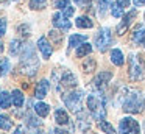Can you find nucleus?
I'll use <instances>...</instances> for the list:
<instances>
[{"label":"nucleus","instance_id":"obj_4","mask_svg":"<svg viewBox=\"0 0 145 134\" xmlns=\"http://www.w3.org/2000/svg\"><path fill=\"white\" fill-rule=\"evenodd\" d=\"M63 100L66 103V106L72 112L80 114L81 112V103H83V90H69V92L63 93Z\"/></svg>","mask_w":145,"mask_h":134},{"label":"nucleus","instance_id":"obj_33","mask_svg":"<svg viewBox=\"0 0 145 134\" xmlns=\"http://www.w3.org/2000/svg\"><path fill=\"white\" fill-rule=\"evenodd\" d=\"M73 12H75V8H73V6H67V8H64L63 9V14L66 16V17H70V16H73Z\"/></svg>","mask_w":145,"mask_h":134},{"label":"nucleus","instance_id":"obj_43","mask_svg":"<svg viewBox=\"0 0 145 134\" xmlns=\"http://www.w3.org/2000/svg\"><path fill=\"white\" fill-rule=\"evenodd\" d=\"M0 2H5V0H0Z\"/></svg>","mask_w":145,"mask_h":134},{"label":"nucleus","instance_id":"obj_28","mask_svg":"<svg viewBox=\"0 0 145 134\" xmlns=\"http://www.w3.org/2000/svg\"><path fill=\"white\" fill-rule=\"evenodd\" d=\"M47 6V0H30V8L33 9H42Z\"/></svg>","mask_w":145,"mask_h":134},{"label":"nucleus","instance_id":"obj_34","mask_svg":"<svg viewBox=\"0 0 145 134\" xmlns=\"http://www.w3.org/2000/svg\"><path fill=\"white\" fill-rule=\"evenodd\" d=\"M5 33H7V20L0 19V36H3Z\"/></svg>","mask_w":145,"mask_h":134},{"label":"nucleus","instance_id":"obj_37","mask_svg":"<svg viewBox=\"0 0 145 134\" xmlns=\"http://www.w3.org/2000/svg\"><path fill=\"white\" fill-rule=\"evenodd\" d=\"M117 3H119L122 8H128L129 6V0H117Z\"/></svg>","mask_w":145,"mask_h":134},{"label":"nucleus","instance_id":"obj_6","mask_svg":"<svg viewBox=\"0 0 145 134\" xmlns=\"http://www.w3.org/2000/svg\"><path fill=\"white\" fill-rule=\"evenodd\" d=\"M112 44V34H111L109 28H101L95 36V45H97L98 52H105L108 47Z\"/></svg>","mask_w":145,"mask_h":134},{"label":"nucleus","instance_id":"obj_39","mask_svg":"<svg viewBox=\"0 0 145 134\" xmlns=\"http://www.w3.org/2000/svg\"><path fill=\"white\" fill-rule=\"evenodd\" d=\"M133 3H134V6H142L145 5V0H133Z\"/></svg>","mask_w":145,"mask_h":134},{"label":"nucleus","instance_id":"obj_46","mask_svg":"<svg viewBox=\"0 0 145 134\" xmlns=\"http://www.w3.org/2000/svg\"><path fill=\"white\" fill-rule=\"evenodd\" d=\"M0 75H2V73H0Z\"/></svg>","mask_w":145,"mask_h":134},{"label":"nucleus","instance_id":"obj_13","mask_svg":"<svg viewBox=\"0 0 145 134\" xmlns=\"http://www.w3.org/2000/svg\"><path fill=\"white\" fill-rule=\"evenodd\" d=\"M38 48L41 50V53H42V56H44L45 59H48L52 56V47H50V44H48V41L45 39V37H39L38 39Z\"/></svg>","mask_w":145,"mask_h":134},{"label":"nucleus","instance_id":"obj_12","mask_svg":"<svg viewBox=\"0 0 145 134\" xmlns=\"http://www.w3.org/2000/svg\"><path fill=\"white\" fill-rule=\"evenodd\" d=\"M48 87H50V83L47 80H41L36 86V90H35V97L38 100H42L47 97V92H48Z\"/></svg>","mask_w":145,"mask_h":134},{"label":"nucleus","instance_id":"obj_25","mask_svg":"<svg viewBox=\"0 0 145 134\" xmlns=\"http://www.w3.org/2000/svg\"><path fill=\"white\" fill-rule=\"evenodd\" d=\"M98 126H100V129L103 131V133H106V134H114V133H116L114 128H112V125L108 123L106 120H100V122H98Z\"/></svg>","mask_w":145,"mask_h":134},{"label":"nucleus","instance_id":"obj_44","mask_svg":"<svg viewBox=\"0 0 145 134\" xmlns=\"http://www.w3.org/2000/svg\"><path fill=\"white\" fill-rule=\"evenodd\" d=\"M13 2H17V0H13Z\"/></svg>","mask_w":145,"mask_h":134},{"label":"nucleus","instance_id":"obj_3","mask_svg":"<svg viewBox=\"0 0 145 134\" xmlns=\"http://www.w3.org/2000/svg\"><path fill=\"white\" fill-rule=\"evenodd\" d=\"M128 73L133 81H140L145 78V62L140 56L129 55L128 58Z\"/></svg>","mask_w":145,"mask_h":134},{"label":"nucleus","instance_id":"obj_5","mask_svg":"<svg viewBox=\"0 0 145 134\" xmlns=\"http://www.w3.org/2000/svg\"><path fill=\"white\" fill-rule=\"evenodd\" d=\"M39 67V62L35 56V52H33V47H28L24 53V58H22V72L27 73L28 76H33L36 73Z\"/></svg>","mask_w":145,"mask_h":134},{"label":"nucleus","instance_id":"obj_8","mask_svg":"<svg viewBox=\"0 0 145 134\" xmlns=\"http://www.w3.org/2000/svg\"><path fill=\"white\" fill-rule=\"evenodd\" d=\"M75 86H76L75 75H73L72 72L66 70L63 73V76H61V80L58 81V90L63 92V93H66V92H69V90H72Z\"/></svg>","mask_w":145,"mask_h":134},{"label":"nucleus","instance_id":"obj_30","mask_svg":"<svg viewBox=\"0 0 145 134\" xmlns=\"http://www.w3.org/2000/svg\"><path fill=\"white\" fill-rule=\"evenodd\" d=\"M83 69H84L86 72L95 70V61H94V59H88V61H84V64H83Z\"/></svg>","mask_w":145,"mask_h":134},{"label":"nucleus","instance_id":"obj_38","mask_svg":"<svg viewBox=\"0 0 145 134\" xmlns=\"http://www.w3.org/2000/svg\"><path fill=\"white\" fill-rule=\"evenodd\" d=\"M13 134H25V133H24V126H22V125H19V126L16 128V131H14Z\"/></svg>","mask_w":145,"mask_h":134},{"label":"nucleus","instance_id":"obj_11","mask_svg":"<svg viewBox=\"0 0 145 134\" xmlns=\"http://www.w3.org/2000/svg\"><path fill=\"white\" fill-rule=\"evenodd\" d=\"M53 27L59 28V30H69L70 28V22L67 20V17L63 12H55L53 14Z\"/></svg>","mask_w":145,"mask_h":134},{"label":"nucleus","instance_id":"obj_41","mask_svg":"<svg viewBox=\"0 0 145 134\" xmlns=\"http://www.w3.org/2000/svg\"><path fill=\"white\" fill-rule=\"evenodd\" d=\"M50 134H64V131H61V129H52Z\"/></svg>","mask_w":145,"mask_h":134},{"label":"nucleus","instance_id":"obj_16","mask_svg":"<svg viewBox=\"0 0 145 134\" xmlns=\"http://www.w3.org/2000/svg\"><path fill=\"white\" fill-rule=\"evenodd\" d=\"M86 41H88V36H84V34H72L69 37V45L70 47H80Z\"/></svg>","mask_w":145,"mask_h":134},{"label":"nucleus","instance_id":"obj_9","mask_svg":"<svg viewBox=\"0 0 145 134\" xmlns=\"http://www.w3.org/2000/svg\"><path fill=\"white\" fill-rule=\"evenodd\" d=\"M111 78H112V73H111V72H100V73L94 78L92 86H94V89H97V90H100V92H101V90L106 87V84L109 83Z\"/></svg>","mask_w":145,"mask_h":134},{"label":"nucleus","instance_id":"obj_22","mask_svg":"<svg viewBox=\"0 0 145 134\" xmlns=\"http://www.w3.org/2000/svg\"><path fill=\"white\" fill-rule=\"evenodd\" d=\"M92 52V47H91V44H81V45L76 48V56L78 58H83V56H88L89 53Z\"/></svg>","mask_w":145,"mask_h":134},{"label":"nucleus","instance_id":"obj_27","mask_svg":"<svg viewBox=\"0 0 145 134\" xmlns=\"http://www.w3.org/2000/svg\"><path fill=\"white\" fill-rule=\"evenodd\" d=\"M0 128L5 131L11 129V120L8 115H0Z\"/></svg>","mask_w":145,"mask_h":134},{"label":"nucleus","instance_id":"obj_10","mask_svg":"<svg viewBox=\"0 0 145 134\" xmlns=\"http://www.w3.org/2000/svg\"><path fill=\"white\" fill-rule=\"evenodd\" d=\"M136 17V9H133V11H129L126 16H123V20L119 24V27H117V34H125V31L128 30V27L131 25L133 19Z\"/></svg>","mask_w":145,"mask_h":134},{"label":"nucleus","instance_id":"obj_23","mask_svg":"<svg viewBox=\"0 0 145 134\" xmlns=\"http://www.w3.org/2000/svg\"><path fill=\"white\" fill-rule=\"evenodd\" d=\"M111 5H112V0H98V14L105 16L108 8H111Z\"/></svg>","mask_w":145,"mask_h":134},{"label":"nucleus","instance_id":"obj_21","mask_svg":"<svg viewBox=\"0 0 145 134\" xmlns=\"http://www.w3.org/2000/svg\"><path fill=\"white\" fill-rule=\"evenodd\" d=\"M13 105L16 106V108H22V105H24V95H22V92H20L19 89H16V90H13Z\"/></svg>","mask_w":145,"mask_h":134},{"label":"nucleus","instance_id":"obj_19","mask_svg":"<svg viewBox=\"0 0 145 134\" xmlns=\"http://www.w3.org/2000/svg\"><path fill=\"white\" fill-rule=\"evenodd\" d=\"M75 24H76L78 28H92L94 27V22H92L88 16H81V17H78Z\"/></svg>","mask_w":145,"mask_h":134},{"label":"nucleus","instance_id":"obj_2","mask_svg":"<svg viewBox=\"0 0 145 134\" xmlns=\"http://www.w3.org/2000/svg\"><path fill=\"white\" fill-rule=\"evenodd\" d=\"M88 108L91 111L92 117L95 120H103L106 115V109H105V98L101 93H89L88 95Z\"/></svg>","mask_w":145,"mask_h":134},{"label":"nucleus","instance_id":"obj_32","mask_svg":"<svg viewBox=\"0 0 145 134\" xmlns=\"http://www.w3.org/2000/svg\"><path fill=\"white\" fill-rule=\"evenodd\" d=\"M50 39L53 41V42H61V39H63V33H58V31H50Z\"/></svg>","mask_w":145,"mask_h":134},{"label":"nucleus","instance_id":"obj_18","mask_svg":"<svg viewBox=\"0 0 145 134\" xmlns=\"http://www.w3.org/2000/svg\"><path fill=\"white\" fill-rule=\"evenodd\" d=\"M35 112L38 115H41V117H47L48 112H50V106L45 105V103H42V101H39V103L35 105Z\"/></svg>","mask_w":145,"mask_h":134},{"label":"nucleus","instance_id":"obj_36","mask_svg":"<svg viewBox=\"0 0 145 134\" xmlns=\"http://www.w3.org/2000/svg\"><path fill=\"white\" fill-rule=\"evenodd\" d=\"M19 31H20V34H22V36H28V34H30V28L25 27V25H20Z\"/></svg>","mask_w":145,"mask_h":134},{"label":"nucleus","instance_id":"obj_17","mask_svg":"<svg viewBox=\"0 0 145 134\" xmlns=\"http://www.w3.org/2000/svg\"><path fill=\"white\" fill-rule=\"evenodd\" d=\"M111 61H112V64H116V65H123V62H125V58H123V55H122V52H120L119 48H114V50H111Z\"/></svg>","mask_w":145,"mask_h":134},{"label":"nucleus","instance_id":"obj_42","mask_svg":"<svg viewBox=\"0 0 145 134\" xmlns=\"http://www.w3.org/2000/svg\"><path fill=\"white\" fill-rule=\"evenodd\" d=\"M0 52H3V45H2V42H0Z\"/></svg>","mask_w":145,"mask_h":134},{"label":"nucleus","instance_id":"obj_26","mask_svg":"<svg viewBox=\"0 0 145 134\" xmlns=\"http://www.w3.org/2000/svg\"><path fill=\"white\" fill-rule=\"evenodd\" d=\"M10 72V61L8 58H0V73L7 75Z\"/></svg>","mask_w":145,"mask_h":134},{"label":"nucleus","instance_id":"obj_7","mask_svg":"<svg viewBox=\"0 0 145 134\" xmlns=\"http://www.w3.org/2000/svg\"><path fill=\"white\" fill-rule=\"evenodd\" d=\"M120 134H140L139 123L133 117H123L119 123Z\"/></svg>","mask_w":145,"mask_h":134},{"label":"nucleus","instance_id":"obj_14","mask_svg":"<svg viewBox=\"0 0 145 134\" xmlns=\"http://www.w3.org/2000/svg\"><path fill=\"white\" fill-rule=\"evenodd\" d=\"M133 42L140 45V44L145 42V28L144 27H137L133 33Z\"/></svg>","mask_w":145,"mask_h":134},{"label":"nucleus","instance_id":"obj_1","mask_svg":"<svg viewBox=\"0 0 145 134\" xmlns=\"http://www.w3.org/2000/svg\"><path fill=\"white\" fill-rule=\"evenodd\" d=\"M144 106V95L136 89H125V95H122V109L125 112L137 114Z\"/></svg>","mask_w":145,"mask_h":134},{"label":"nucleus","instance_id":"obj_45","mask_svg":"<svg viewBox=\"0 0 145 134\" xmlns=\"http://www.w3.org/2000/svg\"><path fill=\"white\" fill-rule=\"evenodd\" d=\"M144 45H145V42H144Z\"/></svg>","mask_w":145,"mask_h":134},{"label":"nucleus","instance_id":"obj_29","mask_svg":"<svg viewBox=\"0 0 145 134\" xmlns=\"http://www.w3.org/2000/svg\"><path fill=\"white\" fill-rule=\"evenodd\" d=\"M111 12H112L114 17H122L123 8L119 5V3H112V5H111Z\"/></svg>","mask_w":145,"mask_h":134},{"label":"nucleus","instance_id":"obj_40","mask_svg":"<svg viewBox=\"0 0 145 134\" xmlns=\"http://www.w3.org/2000/svg\"><path fill=\"white\" fill-rule=\"evenodd\" d=\"M89 2L91 0H75V3H78V5H88Z\"/></svg>","mask_w":145,"mask_h":134},{"label":"nucleus","instance_id":"obj_31","mask_svg":"<svg viewBox=\"0 0 145 134\" xmlns=\"http://www.w3.org/2000/svg\"><path fill=\"white\" fill-rule=\"evenodd\" d=\"M69 2L70 0H53V6L55 8H59V9H64L69 6Z\"/></svg>","mask_w":145,"mask_h":134},{"label":"nucleus","instance_id":"obj_20","mask_svg":"<svg viewBox=\"0 0 145 134\" xmlns=\"http://www.w3.org/2000/svg\"><path fill=\"white\" fill-rule=\"evenodd\" d=\"M11 95L8 92H0V108H3V109H8L10 108V105H11Z\"/></svg>","mask_w":145,"mask_h":134},{"label":"nucleus","instance_id":"obj_24","mask_svg":"<svg viewBox=\"0 0 145 134\" xmlns=\"http://www.w3.org/2000/svg\"><path fill=\"white\" fill-rule=\"evenodd\" d=\"M22 50H24V45H22V42H20V41H17V39L11 41V44H10V52L13 53V55H19Z\"/></svg>","mask_w":145,"mask_h":134},{"label":"nucleus","instance_id":"obj_15","mask_svg":"<svg viewBox=\"0 0 145 134\" xmlns=\"http://www.w3.org/2000/svg\"><path fill=\"white\" fill-rule=\"evenodd\" d=\"M55 120H56L58 125H67L69 123V115H67V112L64 111V109H56L55 111Z\"/></svg>","mask_w":145,"mask_h":134},{"label":"nucleus","instance_id":"obj_35","mask_svg":"<svg viewBox=\"0 0 145 134\" xmlns=\"http://www.w3.org/2000/svg\"><path fill=\"white\" fill-rule=\"evenodd\" d=\"M28 125H30V126H39L41 122H39L36 117H31V115H30V117H28Z\"/></svg>","mask_w":145,"mask_h":134}]
</instances>
